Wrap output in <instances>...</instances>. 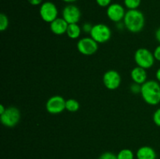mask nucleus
Returning <instances> with one entry per match:
<instances>
[{"mask_svg":"<svg viewBox=\"0 0 160 159\" xmlns=\"http://www.w3.org/2000/svg\"><path fill=\"white\" fill-rule=\"evenodd\" d=\"M147 72L146 70L142 67L136 66L131 71V77L133 82L142 85L147 81Z\"/></svg>","mask_w":160,"mask_h":159,"instance_id":"13","label":"nucleus"},{"mask_svg":"<svg viewBox=\"0 0 160 159\" xmlns=\"http://www.w3.org/2000/svg\"><path fill=\"white\" fill-rule=\"evenodd\" d=\"M69 23L62 17H58L50 23V30L56 35H62L67 34Z\"/></svg>","mask_w":160,"mask_h":159,"instance_id":"12","label":"nucleus"},{"mask_svg":"<svg viewBox=\"0 0 160 159\" xmlns=\"http://www.w3.org/2000/svg\"><path fill=\"white\" fill-rule=\"evenodd\" d=\"M156 80L158 82L160 83V68L158 69L156 72Z\"/></svg>","mask_w":160,"mask_h":159,"instance_id":"29","label":"nucleus"},{"mask_svg":"<svg viewBox=\"0 0 160 159\" xmlns=\"http://www.w3.org/2000/svg\"><path fill=\"white\" fill-rule=\"evenodd\" d=\"M45 108L52 115L62 113L66 109V100L60 95H54L48 99Z\"/></svg>","mask_w":160,"mask_h":159,"instance_id":"8","label":"nucleus"},{"mask_svg":"<svg viewBox=\"0 0 160 159\" xmlns=\"http://www.w3.org/2000/svg\"><path fill=\"white\" fill-rule=\"evenodd\" d=\"M102 82L108 90H117L121 84V76L116 70H108L103 75Z\"/></svg>","mask_w":160,"mask_h":159,"instance_id":"9","label":"nucleus"},{"mask_svg":"<svg viewBox=\"0 0 160 159\" xmlns=\"http://www.w3.org/2000/svg\"><path fill=\"white\" fill-rule=\"evenodd\" d=\"M80 104L77 100L70 98L66 100V109L70 112H76L79 110Z\"/></svg>","mask_w":160,"mask_h":159,"instance_id":"16","label":"nucleus"},{"mask_svg":"<svg viewBox=\"0 0 160 159\" xmlns=\"http://www.w3.org/2000/svg\"><path fill=\"white\" fill-rule=\"evenodd\" d=\"M142 99L149 105H157L160 103V84L157 80H149L142 85Z\"/></svg>","mask_w":160,"mask_h":159,"instance_id":"1","label":"nucleus"},{"mask_svg":"<svg viewBox=\"0 0 160 159\" xmlns=\"http://www.w3.org/2000/svg\"><path fill=\"white\" fill-rule=\"evenodd\" d=\"M39 14L43 21L46 23H52L53 20L58 18V8L53 2L49 1L44 2L39 9Z\"/></svg>","mask_w":160,"mask_h":159,"instance_id":"6","label":"nucleus"},{"mask_svg":"<svg viewBox=\"0 0 160 159\" xmlns=\"http://www.w3.org/2000/svg\"><path fill=\"white\" fill-rule=\"evenodd\" d=\"M130 90L134 94H141V90H142V85L136 83H133L132 84L130 85Z\"/></svg>","mask_w":160,"mask_h":159,"instance_id":"20","label":"nucleus"},{"mask_svg":"<svg viewBox=\"0 0 160 159\" xmlns=\"http://www.w3.org/2000/svg\"><path fill=\"white\" fill-rule=\"evenodd\" d=\"M98 159H117V154L110 152V151H106V152L102 153L99 156Z\"/></svg>","mask_w":160,"mask_h":159,"instance_id":"21","label":"nucleus"},{"mask_svg":"<svg viewBox=\"0 0 160 159\" xmlns=\"http://www.w3.org/2000/svg\"><path fill=\"white\" fill-rule=\"evenodd\" d=\"M62 17L69 23H78L81 17V12L79 8L73 4H68L62 11Z\"/></svg>","mask_w":160,"mask_h":159,"instance_id":"10","label":"nucleus"},{"mask_svg":"<svg viewBox=\"0 0 160 159\" xmlns=\"http://www.w3.org/2000/svg\"><path fill=\"white\" fill-rule=\"evenodd\" d=\"M1 123L6 127L12 128L17 126L20 120V112L17 107L6 108L4 113L0 115Z\"/></svg>","mask_w":160,"mask_h":159,"instance_id":"5","label":"nucleus"},{"mask_svg":"<svg viewBox=\"0 0 160 159\" xmlns=\"http://www.w3.org/2000/svg\"><path fill=\"white\" fill-rule=\"evenodd\" d=\"M92 27H93V25L91 24L90 23H84L82 25V31H84V33H87V34H90L91 31H92Z\"/></svg>","mask_w":160,"mask_h":159,"instance_id":"24","label":"nucleus"},{"mask_svg":"<svg viewBox=\"0 0 160 159\" xmlns=\"http://www.w3.org/2000/svg\"><path fill=\"white\" fill-rule=\"evenodd\" d=\"M152 120L153 123H154L156 126L160 127V108L156 109V112L153 113Z\"/></svg>","mask_w":160,"mask_h":159,"instance_id":"22","label":"nucleus"},{"mask_svg":"<svg viewBox=\"0 0 160 159\" xmlns=\"http://www.w3.org/2000/svg\"><path fill=\"white\" fill-rule=\"evenodd\" d=\"M117 156V159H134V152L128 148L120 150Z\"/></svg>","mask_w":160,"mask_h":159,"instance_id":"17","label":"nucleus"},{"mask_svg":"<svg viewBox=\"0 0 160 159\" xmlns=\"http://www.w3.org/2000/svg\"><path fill=\"white\" fill-rule=\"evenodd\" d=\"M81 31H82V29L78 23H70L68 25L67 34L69 38L75 40L81 37Z\"/></svg>","mask_w":160,"mask_h":159,"instance_id":"15","label":"nucleus"},{"mask_svg":"<svg viewBox=\"0 0 160 159\" xmlns=\"http://www.w3.org/2000/svg\"><path fill=\"white\" fill-rule=\"evenodd\" d=\"M6 108L5 107L3 104H0V115H2V113H4V112L6 111Z\"/></svg>","mask_w":160,"mask_h":159,"instance_id":"30","label":"nucleus"},{"mask_svg":"<svg viewBox=\"0 0 160 159\" xmlns=\"http://www.w3.org/2000/svg\"><path fill=\"white\" fill-rule=\"evenodd\" d=\"M142 0H123V3L127 9H138L140 6Z\"/></svg>","mask_w":160,"mask_h":159,"instance_id":"18","label":"nucleus"},{"mask_svg":"<svg viewBox=\"0 0 160 159\" xmlns=\"http://www.w3.org/2000/svg\"><path fill=\"white\" fill-rule=\"evenodd\" d=\"M77 48L81 54L90 56L98 51V44L91 37H82L77 43Z\"/></svg>","mask_w":160,"mask_h":159,"instance_id":"7","label":"nucleus"},{"mask_svg":"<svg viewBox=\"0 0 160 159\" xmlns=\"http://www.w3.org/2000/svg\"><path fill=\"white\" fill-rule=\"evenodd\" d=\"M9 19L8 17L4 13L0 14V31H5L9 26Z\"/></svg>","mask_w":160,"mask_h":159,"instance_id":"19","label":"nucleus"},{"mask_svg":"<svg viewBox=\"0 0 160 159\" xmlns=\"http://www.w3.org/2000/svg\"><path fill=\"white\" fill-rule=\"evenodd\" d=\"M155 37H156V41L160 44V27L158 28L155 33Z\"/></svg>","mask_w":160,"mask_h":159,"instance_id":"28","label":"nucleus"},{"mask_svg":"<svg viewBox=\"0 0 160 159\" xmlns=\"http://www.w3.org/2000/svg\"><path fill=\"white\" fill-rule=\"evenodd\" d=\"M116 28H117V30H120V31H122V30H123L124 28H126L125 27V24L124 23H123V21L116 23Z\"/></svg>","mask_w":160,"mask_h":159,"instance_id":"27","label":"nucleus"},{"mask_svg":"<svg viewBox=\"0 0 160 159\" xmlns=\"http://www.w3.org/2000/svg\"><path fill=\"white\" fill-rule=\"evenodd\" d=\"M134 59L138 66L145 70L152 68L156 61L153 52L146 48H140L136 50Z\"/></svg>","mask_w":160,"mask_h":159,"instance_id":"3","label":"nucleus"},{"mask_svg":"<svg viewBox=\"0 0 160 159\" xmlns=\"http://www.w3.org/2000/svg\"><path fill=\"white\" fill-rule=\"evenodd\" d=\"M90 37L98 44H104L109 41L112 37V31L105 23H96L93 25Z\"/></svg>","mask_w":160,"mask_h":159,"instance_id":"4","label":"nucleus"},{"mask_svg":"<svg viewBox=\"0 0 160 159\" xmlns=\"http://www.w3.org/2000/svg\"><path fill=\"white\" fill-rule=\"evenodd\" d=\"M62 1L66 3H68V4H72V3L78 1V0H62Z\"/></svg>","mask_w":160,"mask_h":159,"instance_id":"31","label":"nucleus"},{"mask_svg":"<svg viewBox=\"0 0 160 159\" xmlns=\"http://www.w3.org/2000/svg\"><path fill=\"white\" fill-rule=\"evenodd\" d=\"M153 55H154L155 59L158 62H160V44L155 48L154 51H153Z\"/></svg>","mask_w":160,"mask_h":159,"instance_id":"25","label":"nucleus"},{"mask_svg":"<svg viewBox=\"0 0 160 159\" xmlns=\"http://www.w3.org/2000/svg\"><path fill=\"white\" fill-rule=\"evenodd\" d=\"M127 11L124 7L119 3H111L106 9V15L111 21L114 23L123 21Z\"/></svg>","mask_w":160,"mask_h":159,"instance_id":"11","label":"nucleus"},{"mask_svg":"<svg viewBox=\"0 0 160 159\" xmlns=\"http://www.w3.org/2000/svg\"><path fill=\"white\" fill-rule=\"evenodd\" d=\"M123 21L126 29L134 34L141 32L145 27V16L138 9H129L127 11Z\"/></svg>","mask_w":160,"mask_h":159,"instance_id":"2","label":"nucleus"},{"mask_svg":"<svg viewBox=\"0 0 160 159\" xmlns=\"http://www.w3.org/2000/svg\"><path fill=\"white\" fill-rule=\"evenodd\" d=\"M28 2L31 5V6H39L42 5L43 2V0H28Z\"/></svg>","mask_w":160,"mask_h":159,"instance_id":"26","label":"nucleus"},{"mask_svg":"<svg viewBox=\"0 0 160 159\" xmlns=\"http://www.w3.org/2000/svg\"><path fill=\"white\" fill-rule=\"evenodd\" d=\"M137 159H156L157 154L156 151L152 147H141L136 153Z\"/></svg>","mask_w":160,"mask_h":159,"instance_id":"14","label":"nucleus"},{"mask_svg":"<svg viewBox=\"0 0 160 159\" xmlns=\"http://www.w3.org/2000/svg\"><path fill=\"white\" fill-rule=\"evenodd\" d=\"M100 7H108L112 3V0H95Z\"/></svg>","mask_w":160,"mask_h":159,"instance_id":"23","label":"nucleus"}]
</instances>
